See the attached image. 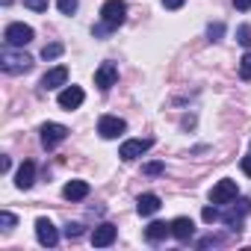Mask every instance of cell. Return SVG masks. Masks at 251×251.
<instances>
[{"label": "cell", "instance_id": "obj_1", "mask_svg": "<svg viewBox=\"0 0 251 251\" xmlns=\"http://www.w3.org/2000/svg\"><path fill=\"white\" fill-rule=\"evenodd\" d=\"M30 65H33V59L24 50H12V45L0 50V68L6 74H24V71H30Z\"/></svg>", "mask_w": 251, "mask_h": 251}, {"label": "cell", "instance_id": "obj_2", "mask_svg": "<svg viewBox=\"0 0 251 251\" xmlns=\"http://www.w3.org/2000/svg\"><path fill=\"white\" fill-rule=\"evenodd\" d=\"M124 18H127V3H124V0H106L103 9H100V21L109 30H115V27L124 24Z\"/></svg>", "mask_w": 251, "mask_h": 251}, {"label": "cell", "instance_id": "obj_3", "mask_svg": "<svg viewBox=\"0 0 251 251\" xmlns=\"http://www.w3.org/2000/svg\"><path fill=\"white\" fill-rule=\"evenodd\" d=\"M248 210H251V201H248V198H239V201L233 198V201H230V207H227V210H222V219H225V225H227L230 230H236V233H239V225H242V219L248 216Z\"/></svg>", "mask_w": 251, "mask_h": 251}, {"label": "cell", "instance_id": "obj_4", "mask_svg": "<svg viewBox=\"0 0 251 251\" xmlns=\"http://www.w3.org/2000/svg\"><path fill=\"white\" fill-rule=\"evenodd\" d=\"M65 136H68V127L65 124H56V121H48L45 127H42V145L50 151V148H56L59 142H65Z\"/></svg>", "mask_w": 251, "mask_h": 251}, {"label": "cell", "instance_id": "obj_5", "mask_svg": "<svg viewBox=\"0 0 251 251\" xmlns=\"http://www.w3.org/2000/svg\"><path fill=\"white\" fill-rule=\"evenodd\" d=\"M3 39L12 48H24V45L33 42V27H27V24H9L6 33H3Z\"/></svg>", "mask_w": 251, "mask_h": 251}, {"label": "cell", "instance_id": "obj_6", "mask_svg": "<svg viewBox=\"0 0 251 251\" xmlns=\"http://www.w3.org/2000/svg\"><path fill=\"white\" fill-rule=\"evenodd\" d=\"M151 145H154V139H127V142H124V145L118 148V157H121L124 163H130V160L142 157Z\"/></svg>", "mask_w": 251, "mask_h": 251}, {"label": "cell", "instance_id": "obj_7", "mask_svg": "<svg viewBox=\"0 0 251 251\" xmlns=\"http://www.w3.org/2000/svg\"><path fill=\"white\" fill-rule=\"evenodd\" d=\"M124 130H127V124H124V118H118V115H103V118L98 121V133H100L103 139H115V136H121Z\"/></svg>", "mask_w": 251, "mask_h": 251}, {"label": "cell", "instance_id": "obj_8", "mask_svg": "<svg viewBox=\"0 0 251 251\" xmlns=\"http://www.w3.org/2000/svg\"><path fill=\"white\" fill-rule=\"evenodd\" d=\"M233 198H236V180H219L210 192L213 204H230Z\"/></svg>", "mask_w": 251, "mask_h": 251}, {"label": "cell", "instance_id": "obj_9", "mask_svg": "<svg viewBox=\"0 0 251 251\" xmlns=\"http://www.w3.org/2000/svg\"><path fill=\"white\" fill-rule=\"evenodd\" d=\"M115 80H118V68H115L112 62H103V65L95 71V86H98V89H103V92H106V89H112V86H115Z\"/></svg>", "mask_w": 251, "mask_h": 251}, {"label": "cell", "instance_id": "obj_10", "mask_svg": "<svg viewBox=\"0 0 251 251\" xmlns=\"http://www.w3.org/2000/svg\"><path fill=\"white\" fill-rule=\"evenodd\" d=\"M36 236H39V242L48 245V248H53V245L59 242V233H56V227H53L50 219H39V222H36Z\"/></svg>", "mask_w": 251, "mask_h": 251}, {"label": "cell", "instance_id": "obj_11", "mask_svg": "<svg viewBox=\"0 0 251 251\" xmlns=\"http://www.w3.org/2000/svg\"><path fill=\"white\" fill-rule=\"evenodd\" d=\"M112 242H115V225L103 222V225H98V227L92 230V245H95V248H106V245H112Z\"/></svg>", "mask_w": 251, "mask_h": 251}, {"label": "cell", "instance_id": "obj_12", "mask_svg": "<svg viewBox=\"0 0 251 251\" xmlns=\"http://www.w3.org/2000/svg\"><path fill=\"white\" fill-rule=\"evenodd\" d=\"M192 233H195V225H192V219H186V216H177V219L172 222V236H175L177 242H189V239H192Z\"/></svg>", "mask_w": 251, "mask_h": 251}, {"label": "cell", "instance_id": "obj_13", "mask_svg": "<svg viewBox=\"0 0 251 251\" xmlns=\"http://www.w3.org/2000/svg\"><path fill=\"white\" fill-rule=\"evenodd\" d=\"M83 98H86V95H83L80 86H68V89L59 92V106H62V109H77V106L83 103Z\"/></svg>", "mask_w": 251, "mask_h": 251}, {"label": "cell", "instance_id": "obj_14", "mask_svg": "<svg viewBox=\"0 0 251 251\" xmlns=\"http://www.w3.org/2000/svg\"><path fill=\"white\" fill-rule=\"evenodd\" d=\"M65 80H68V68H65V65L50 68V71L42 77V89H45V92H48V89H59V86H65Z\"/></svg>", "mask_w": 251, "mask_h": 251}, {"label": "cell", "instance_id": "obj_15", "mask_svg": "<svg viewBox=\"0 0 251 251\" xmlns=\"http://www.w3.org/2000/svg\"><path fill=\"white\" fill-rule=\"evenodd\" d=\"M33 180H36V163L27 160V163H21V169H18V175H15V186H18V189H30Z\"/></svg>", "mask_w": 251, "mask_h": 251}, {"label": "cell", "instance_id": "obj_16", "mask_svg": "<svg viewBox=\"0 0 251 251\" xmlns=\"http://www.w3.org/2000/svg\"><path fill=\"white\" fill-rule=\"evenodd\" d=\"M160 207H163V204H160V195H154V192H145V195H139V201H136L139 216H154Z\"/></svg>", "mask_w": 251, "mask_h": 251}, {"label": "cell", "instance_id": "obj_17", "mask_svg": "<svg viewBox=\"0 0 251 251\" xmlns=\"http://www.w3.org/2000/svg\"><path fill=\"white\" fill-rule=\"evenodd\" d=\"M62 195H65L68 201H83V198L89 195V183H86V180H71V183H65Z\"/></svg>", "mask_w": 251, "mask_h": 251}, {"label": "cell", "instance_id": "obj_18", "mask_svg": "<svg viewBox=\"0 0 251 251\" xmlns=\"http://www.w3.org/2000/svg\"><path fill=\"white\" fill-rule=\"evenodd\" d=\"M169 233H172V225H166V222H151V225L145 227L148 242H160V239H166Z\"/></svg>", "mask_w": 251, "mask_h": 251}, {"label": "cell", "instance_id": "obj_19", "mask_svg": "<svg viewBox=\"0 0 251 251\" xmlns=\"http://www.w3.org/2000/svg\"><path fill=\"white\" fill-rule=\"evenodd\" d=\"M62 50H65V48H62L59 42L45 45V48H42V59H56V56H62Z\"/></svg>", "mask_w": 251, "mask_h": 251}, {"label": "cell", "instance_id": "obj_20", "mask_svg": "<svg viewBox=\"0 0 251 251\" xmlns=\"http://www.w3.org/2000/svg\"><path fill=\"white\" fill-rule=\"evenodd\" d=\"M239 77L242 80H251V50L239 59Z\"/></svg>", "mask_w": 251, "mask_h": 251}, {"label": "cell", "instance_id": "obj_21", "mask_svg": "<svg viewBox=\"0 0 251 251\" xmlns=\"http://www.w3.org/2000/svg\"><path fill=\"white\" fill-rule=\"evenodd\" d=\"M236 42L245 45V48H251V27H248V24H242V27L236 30Z\"/></svg>", "mask_w": 251, "mask_h": 251}, {"label": "cell", "instance_id": "obj_22", "mask_svg": "<svg viewBox=\"0 0 251 251\" xmlns=\"http://www.w3.org/2000/svg\"><path fill=\"white\" fill-rule=\"evenodd\" d=\"M56 6L62 15H74L77 12V0H56Z\"/></svg>", "mask_w": 251, "mask_h": 251}, {"label": "cell", "instance_id": "obj_23", "mask_svg": "<svg viewBox=\"0 0 251 251\" xmlns=\"http://www.w3.org/2000/svg\"><path fill=\"white\" fill-rule=\"evenodd\" d=\"M0 225H3V230H12V227L18 225V219H15L9 210H3V213H0Z\"/></svg>", "mask_w": 251, "mask_h": 251}, {"label": "cell", "instance_id": "obj_24", "mask_svg": "<svg viewBox=\"0 0 251 251\" xmlns=\"http://www.w3.org/2000/svg\"><path fill=\"white\" fill-rule=\"evenodd\" d=\"M48 3L50 0H24V6L33 9V12H48Z\"/></svg>", "mask_w": 251, "mask_h": 251}, {"label": "cell", "instance_id": "obj_25", "mask_svg": "<svg viewBox=\"0 0 251 251\" xmlns=\"http://www.w3.org/2000/svg\"><path fill=\"white\" fill-rule=\"evenodd\" d=\"M222 33H225V27H222V24H210V27H207V39H210V42H219V39H222Z\"/></svg>", "mask_w": 251, "mask_h": 251}, {"label": "cell", "instance_id": "obj_26", "mask_svg": "<svg viewBox=\"0 0 251 251\" xmlns=\"http://www.w3.org/2000/svg\"><path fill=\"white\" fill-rule=\"evenodd\" d=\"M80 233H83V225H77V222H68V225H65V236H68V239H77Z\"/></svg>", "mask_w": 251, "mask_h": 251}, {"label": "cell", "instance_id": "obj_27", "mask_svg": "<svg viewBox=\"0 0 251 251\" xmlns=\"http://www.w3.org/2000/svg\"><path fill=\"white\" fill-rule=\"evenodd\" d=\"M142 172H145V175H151V177H157V175H163V172H166V166H163V163H148Z\"/></svg>", "mask_w": 251, "mask_h": 251}, {"label": "cell", "instance_id": "obj_28", "mask_svg": "<svg viewBox=\"0 0 251 251\" xmlns=\"http://www.w3.org/2000/svg\"><path fill=\"white\" fill-rule=\"evenodd\" d=\"M201 219H204V222H216V219H222V210H216V207H204Z\"/></svg>", "mask_w": 251, "mask_h": 251}, {"label": "cell", "instance_id": "obj_29", "mask_svg": "<svg viewBox=\"0 0 251 251\" xmlns=\"http://www.w3.org/2000/svg\"><path fill=\"white\" fill-rule=\"evenodd\" d=\"M210 245H222V239H219V236H204V239H198V248H210Z\"/></svg>", "mask_w": 251, "mask_h": 251}, {"label": "cell", "instance_id": "obj_30", "mask_svg": "<svg viewBox=\"0 0 251 251\" xmlns=\"http://www.w3.org/2000/svg\"><path fill=\"white\" fill-rule=\"evenodd\" d=\"M183 3H186V0H163V6H166V9H180Z\"/></svg>", "mask_w": 251, "mask_h": 251}, {"label": "cell", "instance_id": "obj_31", "mask_svg": "<svg viewBox=\"0 0 251 251\" xmlns=\"http://www.w3.org/2000/svg\"><path fill=\"white\" fill-rule=\"evenodd\" d=\"M233 6H236L239 12H245V9H251V0H233Z\"/></svg>", "mask_w": 251, "mask_h": 251}, {"label": "cell", "instance_id": "obj_32", "mask_svg": "<svg viewBox=\"0 0 251 251\" xmlns=\"http://www.w3.org/2000/svg\"><path fill=\"white\" fill-rule=\"evenodd\" d=\"M242 172L251 177V157H242Z\"/></svg>", "mask_w": 251, "mask_h": 251}]
</instances>
